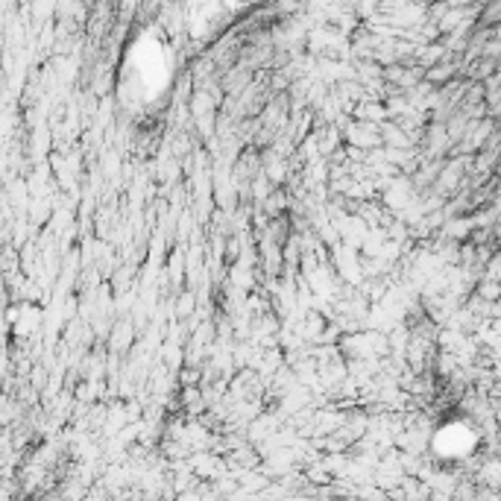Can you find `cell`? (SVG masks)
Returning <instances> with one entry per match:
<instances>
[{
    "label": "cell",
    "instance_id": "obj_1",
    "mask_svg": "<svg viewBox=\"0 0 501 501\" xmlns=\"http://www.w3.org/2000/svg\"><path fill=\"white\" fill-rule=\"evenodd\" d=\"M170 74L173 59L167 41H162L159 35H144L123 62L120 94L129 106L147 108L164 94V89L170 85Z\"/></svg>",
    "mask_w": 501,
    "mask_h": 501
}]
</instances>
